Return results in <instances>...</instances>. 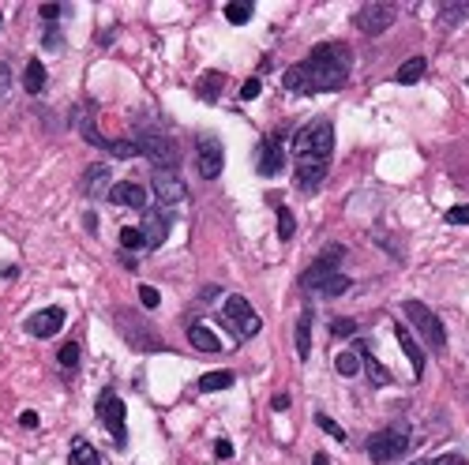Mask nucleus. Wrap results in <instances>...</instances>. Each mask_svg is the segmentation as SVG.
Masks as SVG:
<instances>
[{"label": "nucleus", "mask_w": 469, "mask_h": 465, "mask_svg": "<svg viewBox=\"0 0 469 465\" xmlns=\"http://www.w3.org/2000/svg\"><path fill=\"white\" fill-rule=\"evenodd\" d=\"M353 75V49L346 42H320L308 49L304 60L282 71V86L293 98H312L323 91H341Z\"/></svg>", "instance_id": "f257e3e1"}, {"label": "nucleus", "mask_w": 469, "mask_h": 465, "mask_svg": "<svg viewBox=\"0 0 469 465\" xmlns=\"http://www.w3.org/2000/svg\"><path fill=\"white\" fill-rule=\"evenodd\" d=\"M289 154H293V180L304 195L320 191V184L327 180L330 173V158H335V124L327 117L320 120H308L289 143Z\"/></svg>", "instance_id": "f03ea898"}, {"label": "nucleus", "mask_w": 469, "mask_h": 465, "mask_svg": "<svg viewBox=\"0 0 469 465\" xmlns=\"http://www.w3.org/2000/svg\"><path fill=\"white\" fill-rule=\"evenodd\" d=\"M113 326H117V334H121L132 349H139V353H165V342H162V334H158V326L150 323L147 315H139L135 308H117L113 311Z\"/></svg>", "instance_id": "7ed1b4c3"}, {"label": "nucleus", "mask_w": 469, "mask_h": 465, "mask_svg": "<svg viewBox=\"0 0 469 465\" xmlns=\"http://www.w3.org/2000/svg\"><path fill=\"white\" fill-rule=\"evenodd\" d=\"M218 319H221V326H229V334H233L237 342H248V338H256V334L263 331V319L252 311L248 296H241V293L221 296Z\"/></svg>", "instance_id": "20e7f679"}, {"label": "nucleus", "mask_w": 469, "mask_h": 465, "mask_svg": "<svg viewBox=\"0 0 469 465\" xmlns=\"http://www.w3.org/2000/svg\"><path fill=\"white\" fill-rule=\"evenodd\" d=\"M135 143H139V154L147 158L154 169L177 173V165H180V147H177V139H173L169 132H162V128H139Z\"/></svg>", "instance_id": "39448f33"}, {"label": "nucleus", "mask_w": 469, "mask_h": 465, "mask_svg": "<svg viewBox=\"0 0 469 465\" xmlns=\"http://www.w3.org/2000/svg\"><path fill=\"white\" fill-rule=\"evenodd\" d=\"M413 446V436L409 428H402V424H394V428H379L376 436H368V443H364V451H368V458L376 465H391L409 454Z\"/></svg>", "instance_id": "423d86ee"}, {"label": "nucleus", "mask_w": 469, "mask_h": 465, "mask_svg": "<svg viewBox=\"0 0 469 465\" xmlns=\"http://www.w3.org/2000/svg\"><path fill=\"white\" fill-rule=\"evenodd\" d=\"M94 413H98L101 428L113 436V446H128V405H124V398L117 394V390H101L98 398H94Z\"/></svg>", "instance_id": "0eeeda50"}, {"label": "nucleus", "mask_w": 469, "mask_h": 465, "mask_svg": "<svg viewBox=\"0 0 469 465\" xmlns=\"http://www.w3.org/2000/svg\"><path fill=\"white\" fill-rule=\"evenodd\" d=\"M402 308H405L409 323L417 326V334L428 342V346H432L435 353H443V349H447V326H443V319L435 315V311L428 308V304H420V300H405Z\"/></svg>", "instance_id": "6e6552de"}, {"label": "nucleus", "mask_w": 469, "mask_h": 465, "mask_svg": "<svg viewBox=\"0 0 469 465\" xmlns=\"http://www.w3.org/2000/svg\"><path fill=\"white\" fill-rule=\"evenodd\" d=\"M341 259H346V248H341V244H327V248L320 252V259H315L312 267H308L304 274H300V282H297V285H300L304 293H320V285L327 282V278H335V274H338Z\"/></svg>", "instance_id": "1a4fd4ad"}, {"label": "nucleus", "mask_w": 469, "mask_h": 465, "mask_svg": "<svg viewBox=\"0 0 469 465\" xmlns=\"http://www.w3.org/2000/svg\"><path fill=\"white\" fill-rule=\"evenodd\" d=\"M221 169H226V147L218 135H203L195 143V173H200V180H218Z\"/></svg>", "instance_id": "9d476101"}, {"label": "nucleus", "mask_w": 469, "mask_h": 465, "mask_svg": "<svg viewBox=\"0 0 469 465\" xmlns=\"http://www.w3.org/2000/svg\"><path fill=\"white\" fill-rule=\"evenodd\" d=\"M394 19H398V4H364L357 12V30L368 38H379L383 30L394 27Z\"/></svg>", "instance_id": "9b49d317"}, {"label": "nucleus", "mask_w": 469, "mask_h": 465, "mask_svg": "<svg viewBox=\"0 0 469 465\" xmlns=\"http://www.w3.org/2000/svg\"><path fill=\"white\" fill-rule=\"evenodd\" d=\"M256 169L259 176H278L285 169V147H282V132H267L256 143Z\"/></svg>", "instance_id": "f8f14e48"}, {"label": "nucleus", "mask_w": 469, "mask_h": 465, "mask_svg": "<svg viewBox=\"0 0 469 465\" xmlns=\"http://www.w3.org/2000/svg\"><path fill=\"white\" fill-rule=\"evenodd\" d=\"M68 311L60 308V304H49V308H38L34 315H27V323H23V331L30 334V338H57L60 326H64Z\"/></svg>", "instance_id": "ddd939ff"}, {"label": "nucleus", "mask_w": 469, "mask_h": 465, "mask_svg": "<svg viewBox=\"0 0 469 465\" xmlns=\"http://www.w3.org/2000/svg\"><path fill=\"white\" fill-rule=\"evenodd\" d=\"M143 237H147V248H162L169 240V229H173V211L169 206H147L143 211Z\"/></svg>", "instance_id": "4468645a"}, {"label": "nucleus", "mask_w": 469, "mask_h": 465, "mask_svg": "<svg viewBox=\"0 0 469 465\" xmlns=\"http://www.w3.org/2000/svg\"><path fill=\"white\" fill-rule=\"evenodd\" d=\"M109 188H113V173H109V162L86 165L83 176H79V191H83L86 199H109Z\"/></svg>", "instance_id": "2eb2a0df"}, {"label": "nucleus", "mask_w": 469, "mask_h": 465, "mask_svg": "<svg viewBox=\"0 0 469 465\" xmlns=\"http://www.w3.org/2000/svg\"><path fill=\"white\" fill-rule=\"evenodd\" d=\"M150 188H154V195H158V203H162V206H173V203H180V199L188 195L184 180H180L177 173H165V169H154Z\"/></svg>", "instance_id": "dca6fc26"}, {"label": "nucleus", "mask_w": 469, "mask_h": 465, "mask_svg": "<svg viewBox=\"0 0 469 465\" xmlns=\"http://www.w3.org/2000/svg\"><path fill=\"white\" fill-rule=\"evenodd\" d=\"M109 203L113 206H132V211H147V188L135 180H121L109 188Z\"/></svg>", "instance_id": "f3484780"}, {"label": "nucleus", "mask_w": 469, "mask_h": 465, "mask_svg": "<svg viewBox=\"0 0 469 465\" xmlns=\"http://www.w3.org/2000/svg\"><path fill=\"white\" fill-rule=\"evenodd\" d=\"M394 334H398V346H402V353H405V357H409L413 379H420V375H424V349H420V342L413 338V334L405 331L402 323H394Z\"/></svg>", "instance_id": "a211bd4d"}, {"label": "nucleus", "mask_w": 469, "mask_h": 465, "mask_svg": "<svg viewBox=\"0 0 469 465\" xmlns=\"http://www.w3.org/2000/svg\"><path fill=\"white\" fill-rule=\"evenodd\" d=\"M312 323H315V311H312V308H300L297 331H293V346H297V357H300V360L312 357Z\"/></svg>", "instance_id": "6ab92c4d"}, {"label": "nucleus", "mask_w": 469, "mask_h": 465, "mask_svg": "<svg viewBox=\"0 0 469 465\" xmlns=\"http://www.w3.org/2000/svg\"><path fill=\"white\" fill-rule=\"evenodd\" d=\"M357 353H361V368H364V372H368L372 387H391V383H394L391 368H387V364H379V360L372 357V349L364 346V342H361V349H357Z\"/></svg>", "instance_id": "aec40b11"}, {"label": "nucleus", "mask_w": 469, "mask_h": 465, "mask_svg": "<svg viewBox=\"0 0 469 465\" xmlns=\"http://www.w3.org/2000/svg\"><path fill=\"white\" fill-rule=\"evenodd\" d=\"M237 383V375L229 368H218V372H206L195 379V394H218V390H229Z\"/></svg>", "instance_id": "412c9836"}, {"label": "nucleus", "mask_w": 469, "mask_h": 465, "mask_svg": "<svg viewBox=\"0 0 469 465\" xmlns=\"http://www.w3.org/2000/svg\"><path fill=\"white\" fill-rule=\"evenodd\" d=\"M45 79H49V71H45V64L38 57L27 60V68H23V91L30 94V98H38V94L45 91Z\"/></svg>", "instance_id": "4be33fe9"}, {"label": "nucleus", "mask_w": 469, "mask_h": 465, "mask_svg": "<svg viewBox=\"0 0 469 465\" xmlns=\"http://www.w3.org/2000/svg\"><path fill=\"white\" fill-rule=\"evenodd\" d=\"M68 465H101V454L94 451L91 439L75 436V439H71V446H68Z\"/></svg>", "instance_id": "5701e85b"}, {"label": "nucleus", "mask_w": 469, "mask_h": 465, "mask_svg": "<svg viewBox=\"0 0 469 465\" xmlns=\"http://www.w3.org/2000/svg\"><path fill=\"white\" fill-rule=\"evenodd\" d=\"M188 342H192V349H200V353H221V338L211 331V326H203V323L188 326Z\"/></svg>", "instance_id": "b1692460"}, {"label": "nucleus", "mask_w": 469, "mask_h": 465, "mask_svg": "<svg viewBox=\"0 0 469 465\" xmlns=\"http://www.w3.org/2000/svg\"><path fill=\"white\" fill-rule=\"evenodd\" d=\"M221 86H226V71H206V75L200 79V86H195V94H200L203 102H218Z\"/></svg>", "instance_id": "393cba45"}, {"label": "nucleus", "mask_w": 469, "mask_h": 465, "mask_svg": "<svg viewBox=\"0 0 469 465\" xmlns=\"http://www.w3.org/2000/svg\"><path fill=\"white\" fill-rule=\"evenodd\" d=\"M462 19H469V0H447V4H440V27H458Z\"/></svg>", "instance_id": "a878e982"}, {"label": "nucleus", "mask_w": 469, "mask_h": 465, "mask_svg": "<svg viewBox=\"0 0 469 465\" xmlns=\"http://www.w3.org/2000/svg\"><path fill=\"white\" fill-rule=\"evenodd\" d=\"M221 12H226V19L233 23V27H244V23H252V15H256V4H252V0H229Z\"/></svg>", "instance_id": "bb28decb"}, {"label": "nucleus", "mask_w": 469, "mask_h": 465, "mask_svg": "<svg viewBox=\"0 0 469 465\" xmlns=\"http://www.w3.org/2000/svg\"><path fill=\"white\" fill-rule=\"evenodd\" d=\"M424 68H428L424 57H409V60H402V68L394 71V79H398L402 86H409V83H417V79L424 75Z\"/></svg>", "instance_id": "cd10ccee"}, {"label": "nucleus", "mask_w": 469, "mask_h": 465, "mask_svg": "<svg viewBox=\"0 0 469 465\" xmlns=\"http://www.w3.org/2000/svg\"><path fill=\"white\" fill-rule=\"evenodd\" d=\"M335 372L338 375H346V379H353V375H361L364 368H361V353H353V349H341L338 357H335Z\"/></svg>", "instance_id": "c85d7f7f"}, {"label": "nucleus", "mask_w": 469, "mask_h": 465, "mask_svg": "<svg viewBox=\"0 0 469 465\" xmlns=\"http://www.w3.org/2000/svg\"><path fill=\"white\" fill-rule=\"evenodd\" d=\"M121 248H124V252H139V248H147V237H143V229L139 226H124L121 229Z\"/></svg>", "instance_id": "c756f323"}, {"label": "nucleus", "mask_w": 469, "mask_h": 465, "mask_svg": "<svg viewBox=\"0 0 469 465\" xmlns=\"http://www.w3.org/2000/svg\"><path fill=\"white\" fill-rule=\"evenodd\" d=\"M357 334H361V323H357V319H346V315L330 319V338H357Z\"/></svg>", "instance_id": "7c9ffc66"}, {"label": "nucleus", "mask_w": 469, "mask_h": 465, "mask_svg": "<svg viewBox=\"0 0 469 465\" xmlns=\"http://www.w3.org/2000/svg\"><path fill=\"white\" fill-rule=\"evenodd\" d=\"M109 154L121 158V162H132V158H139V143L135 139H113L109 143Z\"/></svg>", "instance_id": "2f4dec72"}, {"label": "nucleus", "mask_w": 469, "mask_h": 465, "mask_svg": "<svg viewBox=\"0 0 469 465\" xmlns=\"http://www.w3.org/2000/svg\"><path fill=\"white\" fill-rule=\"evenodd\" d=\"M79 357H83L79 342H68V346H60V353H57V364L64 368V372H71V368H79Z\"/></svg>", "instance_id": "473e14b6"}, {"label": "nucleus", "mask_w": 469, "mask_h": 465, "mask_svg": "<svg viewBox=\"0 0 469 465\" xmlns=\"http://www.w3.org/2000/svg\"><path fill=\"white\" fill-rule=\"evenodd\" d=\"M297 232V218H293L289 206H278V240H289Z\"/></svg>", "instance_id": "72a5a7b5"}, {"label": "nucleus", "mask_w": 469, "mask_h": 465, "mask_svg": "<svg viewBox=\"0 0 469 465\" xmlns=\"http://www.w3.org/2000/svg\"><path fill=\"white\" fill-rule=\"evenodd\" d=\"M315 424H320V428H323V431H327V436H330V439H335V443H346V439H349V436H346V428H341V424H338V420H330V416H327V413H315Z\"/></svg>", "instance_id": "f704fd0d"}, {"label": "nucleus", "mask_w": 469, "mask_h": 465, "mask_svg": "<svg viewBox=\"0 0 469 465\" xmlns=\"http://www.w3.org/2000/svg\"><path fill=\"white\" fill-rule=\"evenodd\" d=\"M346 289H349V274H341V270H338L335 278H327V282L320 285V296H341Z\"/></svg>", "instance_id": "c9c22d12"}, {"label": "nucleus", "mask_w": 469, "mask_h": 465, "mask_svg": "<svg viewBox=\"0 0 469 465\" xmlns=\"http://www.w3.org/2000/svg\"><path fill=\"white\" fill-rule=\"evenodd\" d=\"M42 49H49V53H60V49H64V34H60V27H45Z\"/></svg>", "instance_id": "e433bc0d"}, {"label": "nucleus", "mask_w": 469, "mask_h": 465, "mask_svg": "<svg viewBox=\"0 0 469 465\" xmlns=\"http://www.w3.org/2000/svg\"><path fill=\"white\" fill-rule=\"evenodd\" d=\"M12 64H8V60H0V106H4V102H8V94H12Z\"/></svg>", "instance_id": "4c0bfd02"}, {"label": "nucleus", "mask_w": 469, "mask_h": 465, "mask_svg": "<svg viewBox=\"0 0 469 465\" xmlns=\"http://www.w3.org/2000/svg\"><path fill=\"white\" fill-rule=\"evenodd\" d=\"M64 8L68 4H42V8H38V15L45 19V27H57V19L64 15Z\"/></svg>", "instance_id": "58836bf2"}, {"label": "nucleus", "mask_w": 469, "mask_h": 465, "mask_svg": "<svg viewBox=\"0 0 469 465\" xmlns=\"http://www.w3.org/2000/svg\"><path fill=\"white\" fill-rule=\"evenodd\" d=\"M259 91H263V79H259V75L244 79V86H241V102H256V98H259Z\"/></svg>", "instance_id": "ea45409f"}, {"label": "nucleus", "mask_w": 469, "mask_h": 465, "mask_svg": "<svg viewBox=\"0 0 469 465\" xmlns=\"http://www.w3.org/2000/svg\"><path fill=\"white\" fill-rule=\"evenodd\" d=\"M139 300H143V308H158V304H162V293H158L154 285H139Z\"/></svg>", "instance_id": "a19ab883"}, {"label": "nucleus", "mask_w": 469, "mask_h": 465, "mask_svg": "<svg viewBox=\"0 0 469 465\" xmlns=\"http://www.w3.org/2000/svg\"><path fill=\"white\" fill-rule=\"evenodd\" d=\"M447 222H450V226H469V206H466V203L450 206V211H447Z\"/></svg>", "instance_id": "79ce46f5"}, {"label": "nucleus", "mask_w": 469, "mask_h": 465, "mask_svg": "<svg viewBox=\"0 0 469 465\" xmlns=\"http://www.w3.org/2000/svg\"><path fill=\"white\" fill-rule=\"evenodd\" d=\"M214 458L229 462V458H233V443H229V439H214Z\"/></svg>", "instance_id": "37998d69"}, {"label": "nucleus", "mask_w": 469, "mask_h": 465, "mask_svg": "<svg viewBox=\"0 0 469 465\" xmlns=\"http://www.w3.org/2000/svg\"><path fill=\"white\" fill-rule=\"evenodd\" d=\"M19 424H23L27 431H34L42 420H38V413H34V409H23V413H19Z\"/></svg>", "instance_id": "c03bdc74"}, {"label": "nucleus", "mask_w": 469, "mask_h": 465, "mask_svg": "<svg viewBox=\"0 0 469 465\" xmlns=\"http://www.w3.org/2000/svg\"><path fill=\"white\" fill-rule=\"evenodd\" d=\"M289 402H293L289 394H274V398H270V409H274V413H285V409H289Z\"/></svg>", "instance_id": "a18cd8bd"}, {"label": "nucleus", "mask_w": 469, "mask_h": 465, "mask_svg": "<svg viewBox=\"0 0 469 465\" xmlns=\"http://www.w3.org/2000/svg\"><path fill=\"white\" fill-rule=\"evenodd\" d=\"M432 465H466V458H462V454H440Z\"/></svg>", "instance_id": "49530a36"}, {"label": "nucleus", "mask_w": 469, "mask_h": 465, "mask_svg": "<svg viewBox=\"0 0 469 465\" xmlns=\"http://www.w3.org/2000/svg\"><path fill=\"white\" fill-rule=\"evenodd\" d=\"M83 226H86V232H98V218H94V214L86 211V214H83Z\"/></svg>", "instance_id": "de8ad7c7"}, {"label": "nucleus", "mask_w": 469, "mask_h": 465, "mask_svg": "<svg viewBox=\"0 0 469 465\" xmlns=\"http://www.w3.org/2000/svg\"><path fill=\"white\" fill-rule=\"evenodd\" d=\"M312 465H330V458H327L323 451H315V454H312Z\"/></svg>", "instance_id": "09e8293b"}, {"label": "nucleus", "mask_w": 469, "mask_h": 465, "mask_svg": "<svg viewBox=\"0 0 469 465\" xmlns=\"http://www.w3.org/2000/svg\"><path fill=\"white\" fill-rule=\"evenodd\" d=\"M15 270H19V267H15V263H12V267H0V278H4V282H8V278H12Z\"/></svg>", "instance_id": "8fccbe9b"}, {"label": "nucleus", "mask_w": 469, "mask_h": 465, "mask_svg": "<svg viewBox=\"0 0 469 465\" xmlns=\"http://www.w3.org/2000/svg\"><path fill=\"white\" fill-rule=\"evenodd\" d=\"M409 465H428V462H409Z\"/></svg>", "instance_id": "3c124183"}, {"label": "nucleus", "mask_w": 469, "mask_h": 465, "mask_svg": "<svg viewBox=\"0 0 469 465\" xmlns=\"http://www.w3.org/2000/svg\"><path fill=\"white\" fill-rule=\"evenodd\" d=\"M0 27H4V15H0Z\"/></svg>", "instance_id": "603ef678"}]
</instances>
